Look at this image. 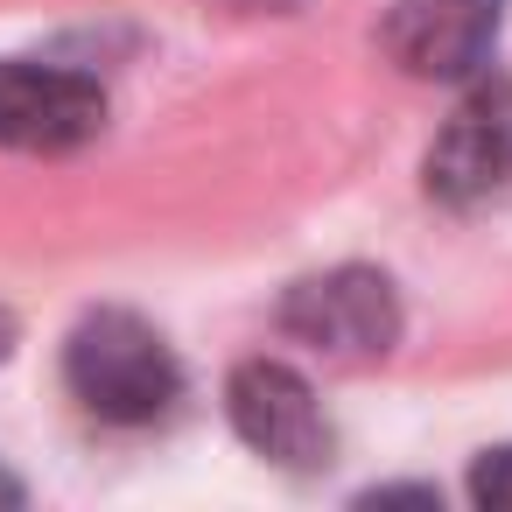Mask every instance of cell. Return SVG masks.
<instances>
[{"instance_id":"277c9868","label":"cell","mask_w":512,"mask_h":512,"mask_svg":"<svg viewBox=\"0 0 512 512\" xmlns=\"http://www.w3.org/2000/svg\"><path fill=\"white\" fill-rule=\"evenodd\" d=\"M99 120H106V99H99L92 78L0 57V148H22V155H64V148L92 141Z\"/></svg>"},{"instance_id":"6da1fadb","label":"cell","mask_w":512,"mask_h":512,"mask_svg":"<svg viewBox=\"0 0 512 512\" xmlns=\"http://www.w3.org/2000/svg\"><path fill=\"white\" fill-rule=\"evenodd\" d=\"M64 379H71L78 407L113 421V428L162 421L176 407V393H183V372H176L169 344L155 337V323H141L127 309H99V316H85L71 330Z\"/></svg>"},{"instance_id":"9c48e42d","label":"cell","mask_w":512,"mask_h":512,"mask_svg":"<svg viewBox=\"0 0 512 512\" xmlns=\"http://www.w3.org/2000/svg\"><path fill=\"white\" fill-rule=\"evenodd\" d=\"M8 337H15V330H8V316H0V358H8Z\"/></svg>"},{"instance_id":"ba28073f","label":"cell","mask_w":512,"mask_h":512,"mask_svg":"<svg viewBox=\"0 0 512 512\" xmlns=\"http://www.w3.org/2000/svg\"><path fill=\"white\" fill-rule=\"evenodd\" d=\"M0 505H22V484H15L8 470H0Z\"/></svg>"},{"instance_id":"8992f818","label":"cell","mask_w":512,"mask_h":512,"mask_svg":"<svg viewBox=\"0 0 512 512\" xmlns=\"http://www.w3.org/2000/svg\"><path fill=\"white\" fill-rule=\"evenodd\" d=\"M498 43V0H400L386 50L407 78H470Z\"/></svg>"},{"instance_id":"52a82bcc","label":"cell","mask_w":512,"mask_h":512,"mask_svg":"<svg viewBox=\"0 0 512 512\" xmlns=\"http://www.w3.org/2000/svg\"><path fill=\"white\" fill-rule=\"evenodd\" d=\"M470 498H477V505H512V449H484V456H477Z\"/></svg>"},{"instance_id":"5b68a950","label":"cell","mask_w":512,"mask_h":512,"mask_svg":"<svg viewBox=\"0 0 512 512\" xmlns=\"http://www.w3.org/2000/svg\"><path fill=\"white\" fill-rule=\"evenodd\" d=\"M512 183V85H477L428 148V190L442 204H477Z\"/></svg>"},{"instance_id":"3957f363","label":"cell","mask_w":512,"mask_h":512,"mask_svg":"<svg viewBox=\"0 0 512 512\" xmlns=\"http://www.w3.org/2000/svg\"><path fill=\"white\" fill-rule=\"evenodd\" d=\"M225 407H232L239 442L260 449V456L281 463V470H316V463L330 456V421H323L309 379L288 372V365H274V358L239 365L232 386H225Z\"/></svg>"},{"instance_id":"7a4b0ae2","label":"cell","mask_w":512,"mask_h":512,"mask_svg":"<svg viewBox=\"0 0 512 512\" xmlns=\"http://www.w3.org/2000/svg\"><path fill=\"white\" fill-rule=\"evenodd\" d=\"M281 323L302 344H316L323 358H386L393 337H400V302H393V281L386 274L337 267V274L302 281L281 302Z\"/></svg>"}]
</instances>
